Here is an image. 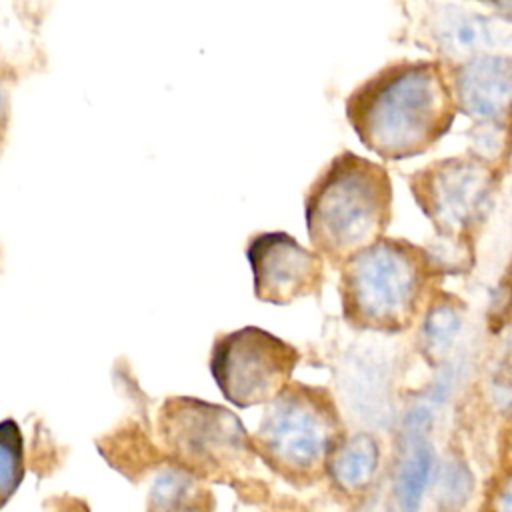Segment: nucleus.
I'll return each instance as SVG.
<instances>
[{
  "label": "nucleus",
  "mask_w": 512,
  "mask_h": 512,
  "mask_svg": "<svg viewBox=\"0 0 512 512\" xmlns=\"http://www.w3.org/2000/svg\"><path fill=\"white\" fill-rule=\"evenodd\" d=\"M346 114L364 146L398 160L424 152L448 130L454 98L436 64H396L360 86Z\"/></svg>",
  "instance_id": "f257e3e1"
},
{
  "label": "nucleus",
  "mask_w": 512,
  "mask_h": 512,
  "mask_svg": "<svg viewBox=\"0 0 512 512\" xmlns=\"http://www.w3.org/2000/svg\"><path fill=\"white\" fill-rule=\"evenodd\" d=\"M432 262L416 246L378 240L342 266L340 298L346 320L358 328L394 332L410 326L430 276Z\"/></svg>",
  "instance_id": "7ed1b4c3"
},
{
  "label": "nucleus",
  "mask_w": 512,
  "mask_h": 512,
  "mask_svg": "<svg viewBox=\"0 0 512 512\" xmlns=\"http://www.w3.org/2000/svg\"><path fill=\"white\" fill-rule=\"evenodd\" d=\"M378 460L380 452L376 440L370 434H354L352 438L336 444L328 456V470L342 490L354 492L372 482Z\"/></svg>",
  "instance_id": "f8f14e48"
},
{
  "label": "nucleus",
  "mask_w": 512,
  "mask_h": 512,
  "mask_svg": "<svg viewBox=\"0 0 512 512\" xmlns=\"http://www.w3.org/2000/svg\"><path fill=\"white\" fill-rule=\"evenodd\" d=\"M158 436L172 460L196 476H224L250 466L252 436L226 406L190 396L166 398Z\"/></svg>",
  "instance_id": "39448f33"
},
{
  "label": "nucleus",
  "mask_w": 512,
  "mask_h": 512,
  "mask_svg": "<svg viewBox=\"0 0 512 512\" xmlns=\"http://www.w3.org/2000/svg\"><path fill=\"white\" fill-rule=\"evenodd\" d=\"M494 396L498 402L512 406V358L504 360L498 368V372H494Z\"/></svg>",
  "instance_id": "dca6fc26"
},
{
  "label": "nucleus",
  "mask_w": 512,
  "mask_h": 512,
  "mask_svg": "<svg viewBox=\"0 0 512 512\" xmlns=\"http://www.w3.org/2000/svg\"><path fill=\"white\" fill-rule=\"evenodd\" d=\"M246 260L252 270L254 296L260 302L286 306L316 294L322 286V256L286 232L254 234L246 244Z\"/></svg>",
  "instance_id": "6e6552de"
},
{
  "label": "nucleus",
  "mask_w": 512,
  "mask_h": 512,
  "mask_svg": "<svg viewBox=\"0 0 512 512\" xmlns=\"http://www.w3.org/2000/svg\"><path fill=\"white\" fill-rule=\"evenodd\" d=\"M300 352L258 326L220 334L210 350V374L236 408L268 404L288 384Z\"/></svg>",
  "instance_id": "423d86ee"
},
{
  "label": "nucleus",
  "mask_w": 512,
  "mask_h": 512,
  "mask_svg": "<svg viewBox=\"0 0 512 512\" xmlns=\"http://www.w3.org/2000/svg\"><path fill=\"white\" fill-rule=\"evenodd\" d=\"M462 312L456 304L434 302L424 318L420 344L424 356H428L432 362H442L450 356L456 340L462 332Z\"/></svg>",
  "instance_id": "4468645a"
},
{
  "label": "nucleus",
  "mask_w": 512,
  "mask_h": 512,
  "mask_svg": "<svg viewBox=\"0 0 512 512\" xmlns=\"http://www.w3.org/2000/svg\"><path fill=\"white\" fill-rule=\"evenodd\" d=\"M492 194L494 176L480 160H442L414 178L418 204L446 238H460L480 224L490 210Z\"/></svg>",
  "instance_id": "0eeeda50"
},
{
  "label": "nucleus",
  "mask_w": 512,
  "mask_h": 512,
  "mask_svg": "<svg viewBox=\"0 0 512 512\" xmlns=\"http://www.w3.org/2000/svg\"><path fill=\"white\" fill-rule=\"evenodd\" d=\"M434 38L444 54L456 60L510 54L512 28L478 12L448 6L434 20Z\"/></svg>",
  "instance_id": "9d476101"
},
{
  "label": "nucleus",
  "mask_w": 512,
  "mask_h": 512,
  "mask_svg": "<svg viewBox=\"0 0 512 512\" xmlns=\"http://www.w3.org/2000/svg\"><path fill=\"white\" fill-rule=\"evenodd\" d=\"M24 480V438L18 422H0V508L12 498Z\"/></svg>",
  "instance_id": "2eb2a0df"
},
{
  "label": "nucleus",
  "mask_w": 512,
  "mask_h": 512,
  "mask_svg": "<svg viewBox=\"0 0 512 512\" xmlns=\"http://www.w3.org/2000/svg\"><path fill=\"white\" fill-rule=\"evenodd\" d=\"M210 492L200 478L186 468L172 464L152 482L148 512H210Z\"/></svg>",
  "instance_id": "9b49d317"
},
{
  "label": "nucleus",
  "mask_w": 512,
  "mask_h": 512,
  "mask_svg": "<svg viewBox=\"0 0 512 512\" xmlns=\"http://www.w3.org/2000/svg\"><path fill=\"white\" fill-rule=\"evenodd\" d=\"M8 124H10V94H8L4 80L0 78V152L6 142Z\"/></svg>",
  "instance_id": "f3484780"
},
{
  "label": "nucleus",
  "mask_w": 512,
  "mask_h": 512,
  "mask_svg": "<svg viewBox=\"0 0 512 512\" xmlns=\"http://www.w3.org/2000/svg\"><path fill=\"white\" fill-rule=\"evenodd\" d=\"M492 512H512V478H508L496 492Z\"/></svg>",
  "instance_id": "a211bd4d"
},
{
  "label": "nucleus",
  "mask_w": 512,
  "mask_h": 512,
  "mask_svg": "<svg viewBox=\"0 0 512 512\" xmlns=\"http://www.w3.org/2000/svg\"><path fill=\"white\" fill-rule=\"evenodd\" d=\"M392 188L384 168L352 152L336 156L312 182L304 218L314 252L346 262L380 240L390 218Z\"/></svg>",
  "instance_id": "f03ea898"
},
{
  "label": "nucleus",
  "mask_w": 512,
  "mask_h": 512,
  "mask_svg": "<svg viewBox=\"0 0 512 512\" xmlns=\"http://www.w3.org/2000/svg\"><path fill=\"white\" fill-rule=\"evenodd\" d=\"M432 468V448L424 440V432H406V448L398 466L396 492L402 508L414 512L426 488Z\"/></svg>",
  "instance_id": "ddd939ff"
},
{
  "label": "nucleus",
  "mask_w": 512,
  "mask_h": 512,
  "mask_svg": "<svg viewBox=\"0 0 512 512\" xmlns=\"http://www.w3.org/2000/svg\"><path fill=\"white\" fill-rule=\"evenodd\" d=\"M456 100L470 116L500 122L512 114V54L480 56L462 66L454 78Z\"/></svg>",
  "instance_id": "1a4fd4ad"
},
{
  "label": "nucleus",
  "mask_w": 512,
  "mask_h": 512,
  "mask_svg": "<svg viewBox=\"0 0 512 512\" xmlns=\"http://www.w3.org/2000/svg\"><path fill=\"white\" fill-rule=\"evenodd\" d=\"M504 458H506L508 466L512 468V428H510V432H508V436L504 440Z\"/></svg>",
  "instance_id": "6ab92c4d"
},
{
  "label": "nucleus",
  "mask_w": 512,
  "mask_h": 512,
  "mask_svg": "<svg viewBox=\"0 0 512 512\" xmlns=\"http://www.w3.org/2000/svg\"><path fill=\"white\" fill-rule=\"evenodd\" d=\"M338 432L340 420L330 392L322 386L290 382L266 404L252 446L270 468L300 478L328 462Z\"/></svg>",
  "instance_id": "20e7f679"
}]
</instances>
